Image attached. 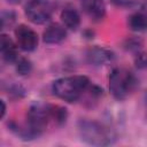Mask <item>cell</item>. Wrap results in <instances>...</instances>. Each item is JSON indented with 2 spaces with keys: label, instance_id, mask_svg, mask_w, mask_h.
<instances>
[{
  "label": "cell",
  "instance_id": "cell-1",
  "mask_svg": "<svg viewBox=\"0 0 147 147\" xmlns=\"http://www.w3.org/2000/svg\"><path fill=\"white\" fill-rule=\"evenodd\" d=\"M91 82L86 76L75 75L56 79L52 85L54 95L69 103L80 100Z\"/></svg>",
  "mask_w": 147,
  "mask_h": 147
},
{
  "label": "cell",
  "instance_id": "cell-2",
  "mask_svg": "<svg viewBox=\"0 0 147 147\" xmlns=\"http://www.w3.org/2000/svg\"><path fill=\"white\" fill-rule=\"evenodd\" d=\"M78 132L83 141L93 146H107L116 140V133L109 126L93 119H80Z\"/></svg>",
  "mask_w": 147,
  "mask_h": 147
},
{
  "label": "cell",
  "instance_id": "cell-3",
  "mask_svg": "<svg viewBox=\"0 0 147 147\" xmlns=\"http://www.w3.org/2000/svg\"><path fill=\"white\" fill-rule=\"evenodd\" d=\"M138 79L127 69L115 68L111 70L109 76V91L111 95L118 100L127 99L137 88Z\"/></svg>",
  "mask_w": 147,
  "mask_h": 147
},
{
  "label": "cell",
  "instance_id": "cell-4",
  "mask_svg": "<svg viewBox=\"0 0 147 147\" xmlns=\"http://www.w3.org/2000/svg\"><path fill=\"white\" fill-rule=\"evenodd\" d=\"M28 126L39 137L47 127L51 121L49 105L34 103L28 110Z\"/></svg>",
  "mask_w": 147,
  "mask_h": 147
},
{
  "label": "cell",
  "instance_id": "cell-5",
  "mask_svg": "<svg viewBox=\"0 0 147 147\" xmlns=\"http://www.w3.org/2000/svg\"><path fill=\"white\" fill-rule=\"evenodd\" d=\"M24 11L29 21L34 24L46 23L52 16V7L42 0H30L25 5Z\"/></svg>",
  "mask_w": 147,
  "mask_h": 147
},
{
  "label": "cell",
  "instance_id": "cell-6",
  "mask_svg": "<svg viewBox=\"0 0 147 147\" xmlns=\"http://www.w3.org/2000/svg\"><path fill=\"white\" fill-rule=\"evenodd\" d=\"M17 46L24 52H33L38 46V34L25 24H20L15 29Z\"/></svg>",
  "mask_w": 147,
  "mask_h": 147
},
{
  "label": "cell",
  "instance_id": "cell-7",
  "mask_svg": "<svg viewBox=\"0 0 147 147\" xmlns=\"http://www.w3.org/2000/svg\"><path fill=\"white\" fill-rule=\"evenodd\" d=\"M17 45L11 40V38L5 33L0 36V51L2 60L7 63H15L18 59Z\"/></svg>",
  "mask_w": 147,
  "mask_h": 147
},
{
  "label": "cell",
  "instance_id": "cell-8",
  "mask_svg": "<svg viewBox=\"0 0 147 147\" xmlns=\"http://www.w3.org/2000/svg\"><path fill=\"white\" fill-rule=\"evenodd\" d=\"M67 38V30L64 25L59 23L49 24L42 33V40L46 44H60Z\"/></svg>",
  "mask_w": 147,
  "mask_h": 147
},
{
  "label": "cell",
  "instance_id": "cell-9",
  "mask_svg": "<svg viewBox=\"0 0 147 147\" xmlns=\"http://www.w3.org/2000/svg\"><path fill=\"white\" fill-rule=\"evenodd\" d=\"M84 9L95 22H100L106 16V3L103 0H84Z\"/></svg>",
  "mask_w": 147,
  "mask_h": 147
},
{
  "label": "cell",
  "instance_id": "cell-10",
  "mask_svg": "<svg viewBox=\"0 0 147 147\" xmlns=\"http://www.w3.org/2000/svg\"><path fill=\"white\" fill-rule=\"evenodd\" d=\"M87 62L92 65H102L108 61H111L113 54L108 49L101 47H92L86 53Z\"/></svg>",
  "mask_w": 147,
  "mask_h": 147
},
{
  "label": "cell",
  "instance_id": "cell-11",
  "mask_svg": "<svg viewBox=\"0 0 147 147\" xmlns=\"http://www.w3.org/2000/svg\"><path fill=\"white\" fill-rule=\"evenodd\" d=\"M61 21L69 30H77L80 25V15L74 7H65L61 11Z\"/></svg>",
  "mask_w": 147,
  "mask_h": 147
},
{
  "label": "cell",
  "instance_id": "cell-12",
  "mask_svg": "<svg viewBox=\"0 0 147 147\" xmlns=\"http://www.w3.org/2000/svg\"><path fill=\"white\" fill-rule=\"evenodd\" d=\"M127 25L130 30L136 32H141L147 30V15L144 11L131 14L127 18Z\"/></svg>",
  "mask_w": 147,
  "mask_h": 147
},
{
  "label": "cell",
  "instance_id": "cell-13",
  "mask_svg": "<svg viewBox=\"0 0 147 147\" xmlns=\"http://www.w3.org/2000/svg\"><path fill=\"white\" fill-rule=\"evenodd\" d=\"M49 111H51V121L57 125H63L68 119V110L67 108L59 106V105H49Z\"/></svg>",
  "mask_w": 147,
  "mask_h": 147
},
{
  "label": "cell",
  "instance_id": "cell-14",
  "mask_svg": "<svg viewBox=\"0 0 147 147\" xmlns=\"http://www.w3.org/2000/svg\"><path fill=\"white\" fill-rule=\"evenodd\" d=\"M16 63V71L21 76H28L32 71V63L26 57H18Z\"/></svg>",
  "mask_w": 147,
  "mask_h": 147
},
{
  "label": "cell",
  "instance_id": "cell-15",
  "mask_svg": "<svg viewBox=\"0 0 147 147\" xmlns=\"http://www.w3.org/2000/svg\"><path fill=\"white\" fill-rule=\"evenodd\" d=\"M1 29H7L11 26L16 21V15L11 10H3L1 13Z\"/></svg>",
  "mask_w": 147,
  "mask_h": 147
},
{
  "label": "cell",
  "instance_id": "cell-16",
  "mask_svg": "<svg viewBox=\"0 0 147 147\" xmlns=\"http://www.w3.org/2000/svg\"><path fill=\"white\" fill-rule=\"evenodd\" d=\"M134 62H136L137 68L147 69V53H138Z\"/></svg>",
  "mask_w": 147,
  "mask_h": 147
},
{
  "label": "cell",
  "instance_id": "cell-17",
  "mask_svg": "<svg viewBox=\"0 0 147 147\" xmlns=\"http://www.w3.org/2000/svg\"><path fill=\"white\" fill-rule=\"evenodd\" d=\"M140 45H141L140 40H137V39H127L126 40V44H125V47L129 51H138L139 47H140Z\"/></svg>",
  "mask_w": 147,
  "mask_h": 147
},
{
  "label": "cell",
  "instance_id": "cell-18",
  "mask_svg": "<svg viewBox=\"0 0 147 147\" xmlns=\"http://www.w3.org/2000/svg\"><path fill=\"white\" fill-rule=\"evenodd\" d=\"M139 0H111V2L118 7H130L138 2Z\"/></svg>",
  "mask_w": 147,
  "mask_h": 147
},
{
  "label": "cell",
  "instance_id": "cell-19",
  "mask_svg": "<svg viewBox=\"0 0 147 147\" xmlns=\"http://www.w3.org/2000/svg\"><path fill=\"white\" fill-rule=\"evenodd\" d=\"M0 105H1V114H0V117L3 118L5 117V114H6V105H5V101L1 100L0 101Z\"/></svg>",
  "mask_w": 147,
  "mask_h": 147
},
{
  "label": "cell",
  "instance_id": "cell-20",
  "mask_svg": "<svg viewBox=\"0 0 147 147\" xmlns=\"http://www.w3.org/2000/svg\"><path fill=\"white\" fill-rule=\"evenodd\" d=\"M8 2H10V3H17V2H20V0H8Z\"/></svg>",
  "mask_w": 147,
  "mask_h": 147
},
{
  "label": "cell",
  "instance_id": "cell-21",
  "mask_svg": "<svg viewBox=\"0 0 147 147\" xmlns=\"http://www.w3.org/2000/svg\"><path fill=\"white\" fill-rule=\"evenodd\" d=\"M144 13L147 15V2H146V5H145V7H144Z\"/></svg>",
  "mask_w": 147,
  "mask_h": 147
},
{
  "label": "cell",
  "instance_id": "cell-22",
  "mask_svg": "<svg viewBox=\"0 0 147 147\" xmlns=\"http://www.w3.org/2000/svg\"><path fill=\"white\" fill-rule=\"evenodd\" d=\"M146 102H147V93H146Z\"/></svg>",
  "mask_w": 147,
  "mask_h": 147
}]
</instances>
